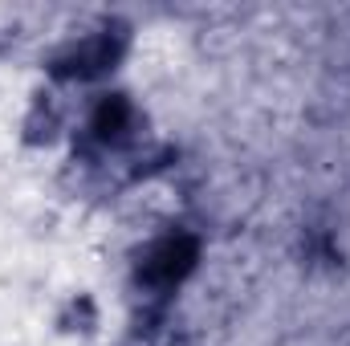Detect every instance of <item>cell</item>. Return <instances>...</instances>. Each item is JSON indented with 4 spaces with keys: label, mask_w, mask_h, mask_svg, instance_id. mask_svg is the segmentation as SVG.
Instances as JSON below:
<instances>
[{
    "label": "cell",
    "mask_w": 350,
    "mask_h": 346,
    "mask_svg": "<svg viewBox=\"0 0 350 346\" xmlns=\"http://www.w3.org/2000/svg\"><path fill=\"white\" fill-rule=\"evenodd\" d=\"M126 49H131V25L106 21L102 29L53 49L49 62H45V74L57 78V82H98V78H106L122 66Z\"/></svg>",
    "instance_id": "6da1fadb"
},
{
    "label": "cell",
    "mask_w": 350,
    "mask_h": 346,
    "mask_svg": "<svg viewBox=\"0 0 350 346\" xmlns=\"http://www.w3.org/2000/svg\"><path fill=\"white\" fill-rule=\"evenodd\" d=\"M200 237L196 232H167L159 241H151L139 261H135V285L147 293H172L175 285H183L196 265H200Z\"/></svg>",
    "instance_id": "7a4b0ae2"
},
{
    "label": "cell",
    "mask_w": 350,
    "mask_h": 346,
    "mask_svg": "<svg viewBox=\"0 0 350 346\" xmlns=\"http://www.w3.org/2000/svg\"><path fill=\"white\" fill-rule=\"evenodd\" d=\"M139 127H143V114L135 106L131 94L114 90V94H102L90 110V143L98 151H118V147H131L139 139Z\"/></svg>",
    "instance_id": "3957f363"
},
{
    "label": "cell",
    "mask_w": 350,
    "mask_h": 346,
    "mask_svg": "<svg viewBox=\"0 0 350 346\" xmlns=\"http://www.w3.org/2000/svg\"><path fill=\"white\" fill-rule=\"evenodd\" d=\"M57 135H62V110L53 106V98L37 94V98H33V106L25 110L21 139H25L29 147H49V143H57Z\"/></svg>",
    "instance_id": "277c9868"
},
{
    "label": "cell",
    "mask_w": 350,
    "mask_h": 346,
    "mask_svg": "<svg viewBox=\"0 0 350 346\" xmlns=\"http://www.w3.org/2000/svg\"><path fill=\"white\" fill-rule=\"evenodd\" d=\"M57 326H62L66 334H94V330H98V306H94V297H90V293L70 297V306L62 310Z\"/></svg>",
    "instance_id": "5b68a950"
}]
</instances>
